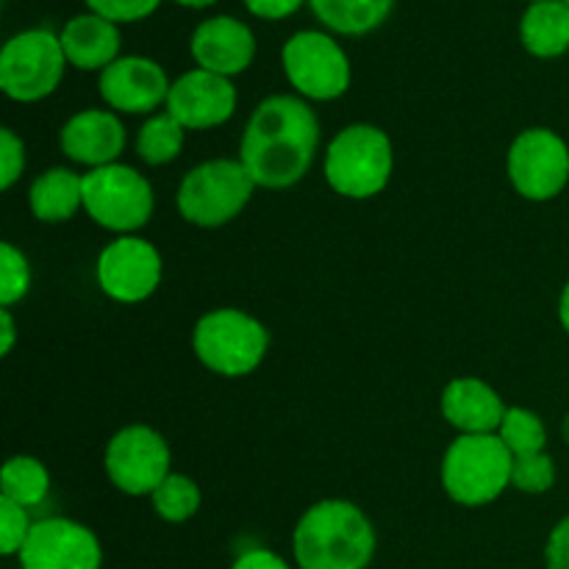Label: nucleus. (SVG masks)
<instances>
[{
  "instance_id": "2eb2a0df",
  "label": "nucleus",
  "mask_w": 569,
  "mask_h": 569,
  "mask_svg": "<svg viewBox=\"0 0 569 569\" xmlns=\"http://www.w3.org/2000/svg\"><path fill=\"white\" fill-rule=\"evenodd\" d=\"M167 72L144 56H122L100 72V98L126 114H150L170 98Z\"/></svg>"
},
{
  "instance_id": "0eeeda50",
  "label": "nucleus",
  "mask_w": 569,
  "mask_h": 569,
  "mask_svg": "<svg viewBox=\"0 0 569 569\" xmlns=\"http://www.w3.org/2000/svg\"><path fill=\"white\" fill-rule=\"evenodd\" d=\"M67 56L61 39L44 28H31L3 44L0 89L17 103H37L56 92L64 76Z\"/></svg>"
},
{
  "instance_id": "ddd939ff",
  "label": "nucleus",
  "mask_w": 569,
  "mask_h": 569,
  "mask_svg": "<svg viewBox=\"0 0 569 569\" xmlns=\"http://www.w3.org/2000/svg\"><path fill=\"white\" fill-rule=\"evenodd\" d=\"M98 283L117 303H142L161 283V256L139 237H120L98 259Z\"/></svg>"
},
{
  "instance_id": "dca6fc26",
  "label": "nucleus",
  "mask_w": 569,
  "mask_h": 569,
  "mask_svg": "<svg viewBox=\"0 0 569 569\" xmlns=\"http://www.w3.org/2000/svg\"><path fill=\"white\" fill-rule=\"evenodd\" d=\"M189 48L200 70L231 78L250 67L256 56V39L244 22L233 17H211L194 28Z\"/></svg>"
},
{
  "instance_id": "f3484780",
  "label": "nucleus",
  "mask_w": 569,
  "mask_h": 569,
  "mask_svg": "<svg viewBox=\"0 0 569 569\" xmlns=\"http://www.w3.org/2000/svg\"><path fill=\"white\" fill-rule=\"evenodd\" d=\"M59 144L67 159L98 170L117 164V156L126 148V128L111 111L87 109L64 122Z\"/></svg>"
},
{
  "instance_id": "4c0bfd02",
  "label": "nucleus",
  "mask_w": 569,
  "mask_h": 569,
  "mask_svg": "<svg viewBox=\"0 0 569 569\" xmlns=\"http://www.w3.org/2000/svg\"><path fill=\"white\" fill-rule=\"evenodd\" d=\"M565 439L569 442V417L565 420Z\"/></svg>"
},
{
  "instance_id": "c9c22d12",
  "label": "nucleus",
  "mask_w": 569,
  "mask_h": 569,
  "mask_svg": "<svg viewBox=\"0 0 569 569\" xmlns=\"http://www.w3.org/2000/svg\"><path fill=\"white\" fill-rule=\"evenodd\" d=\"M559 320H561V326H565V331L569 333V281H567V287L561 289V298H559Z\"/></svg>"
},
{
  "instance_id": "4be33fe9",
  "label": "nucleus",
  "mask_w": 569,
  "mask_h": 569,
  "mask_svg": "<svg viewBox=\"0 0 569 569\" xmlns=\"http://www.w3.org/2000/svg\"><path fill=\"white\" fill-rule=\"evenodd\" d=\"M317 20L345 37H365L383 26L395 0H309Z\"/></svg>"
},
{
  "instance_id": "4468645a",
  "label": "nucleus",
  "mask_w": 569,
  "mask_h": 569,
  "mask_svg": "<svg viewBox=\"0 0 569 569\" xmlns=\"http://www.w3.org/2000/svg\"><path fill=\"white\" fill-rule=\"evenodd\" d=\"M237 111V89L231 78L209 70H189L170 87L167 114L176 117L189 131L217 128Z\"/></svg>"
},
{
  "instance_id": "7c9ffc66",
  "label": "nucleus",
  "mask_w": 569,
  "mask_h": 569,
  "mask_svg": "<svg viewBox=\"0 0 569 569\" xmlns=\"http://www.w3.org/2000/svg\"><path fill=\"white\" fill-rule=\"evenodd\" d=\"M26 170V148L11 128H0V187L11 189Z\"/></svg>"
},
{
  "instance_id": "1a4fd4ad",
  "label": "nucleus",
  "mask_w": 569,
  "mask_h": 569,
  "mask_svg": "<svg viewBox=\"0 0 569 569\" xmlns=\"http://www.w3.org/2000/svg\"><path fill=\"white\" fill-rule=\"evenodd\" d=\"M283 72L303 98L333 100L350 87V61L333 37L320 31H300L283 44Z\"/></svg>"
},
{
  "instance_id": "412c9836",
  "label": "nucleus",
  "mask_w": 569,
  "mask_h": 569,
  "mask_svg": "<svg viewBox=\"0 0 569 569\" xmlns=\"http://www.w3.org/2000/svg\"><path fill=\"white\" fill-rule=\"evenodd\" d=\"M520 37L528 53L539 59H556L569 50V6L565 0L531 3L522 14Z\"/></svg>"
},
{
  "instance_id": "b1692460",
  "label": "nucleus",
  "mask_w": 569,
  "mask_h": 569,
  "mask_svg": "<svg viewBox=\"0 0 569 569\" xmlns=\"http://www.w3.org/2000/svg\"><path fill=\"white\" fill-rule=\"evenodd\" d=\"M183 131H187V128H183L172 114L150 117V120L139 128V137H137L139 159L148 161V164L153 167L172 161L183 148Z\"/></svg>"
},
{
  "instance_id": "ea45409f",
  "label": "nucleus",
  "mask_w": 569,
  "mask_h": 569,
  "mask_svg": "<svg viewBox=\"0 0 569 569\" xmlns=\"http://www.w3.org/2000/svg\"><path fill=\"white\" fill-rule=\"evenodd\" d=\"M565 3H567V6H569V0H565Z\"/></svg>"
},
{
  "instance_id": "2f4dec72",
  "label": "nucleus",
  "mask_w": 569,
  "mask_h": 569,
  "mask_svg": "<svg viewBox=\"0 0 569 569\" xmlns=\"http://www.w3.org/2000/svg\"><path fill=\"white\" fill-rule=\"evenodd\" d=\"M545 567L569 569V517L550 531L548 548H545Z\"/></svg>"
},
{
  "instance_id": "39448f33",
  "label": "nucleus",
  "mask_w": 569,
  "mask_h": 569,
  "mask_svg": "<svg viewBox=\"0 0 569 569\" xmlns=\"http://www.w3.org/2000/svg\"><path fill=\"white\" fill-rule=\"evenodd\" d=\"M194 356L211 372L226 378L250 376L264 361L270 333L256 317L239 309H217L198 320L192 331Z\"/></svg>"
},
{
  "instance_id": "423d86ee",
  "label": "nucleus",
  "mask_w": 569,
  "mask_h": 569,
  "mask_svg": "<svg viewBox=\"0 0 569 569\" xmlns=\"http://www.w3.org/2000/svg\"><path fill=\"white\" fill-rule=\"evenodd\" d=\"M253 178L242 161L214 159L192 167L178 187V211L200 228L231 222L253 198Z\"/></svg>"
},
{
  "instance_id": "c756f323",
  "label": "nucleus",
  "mask_w": 569,
  "mask_h": 569,
  "mask_svg": "<svg viewBox=\"0 0 569 569\" xmlns=\"http://www.w3.org/2000/svg\"><path fill=\"white\" fill-rule=\"evenodd\" d=\"M92 9V14L106 17L117 26V22H137L153 14L159 9L161 0H83Z\"/></svg>"
},
{
  "instance_id": "a878e982",
  "label": "nucleus",
  "mask_w": 569,
  "mask_h": 569,
  "mask_svg": "<svg viewBox=\"0 0 569 569\" xmlns=\"http://www.w3.org/2000/svg\"><path fill=\"white\" fill-rule=\"evenodd\" d=\"M498 437L503 439L506 448L511 450V456H531V453H545V445H548V431H545V422L539 420L533 411L520 409H506L503 422H500Z\"/></svg>"
},
{
  "instance_id": "f257e3e1",
  "label": "nucleus",
  "mask_w": 569,
  "mask_h": 569,
  "mask_svg": "<svg viewBox=\"0 0 569 569\" xmlns=\"http://www.w3.org/2000/svg\"><path fill=\"white\" fill-rule=\"evenodd\" d=\"M320 144V122L309 103L272 94L256 106L242 137L239 161L256 187L289 189L309 172Z\"/></svg>"
},
{
  "instance_id": "20e7f679",
  "label": "nucleus",
  "mask_w": 569,
  "mask_h": 569,
  "mask_svg": "<svg viewBox=\"0 0 569 569\" xmlns=\"http://www.w3.org/2000/svg\"><path fill=\"white\" fill-rule=\"evenodd\" d=\"M392 167V142L381 128L350 126L328 144L326 181L342 198L367 200L387 189Z\"/></svg>"
},
{
  "instance_id": "f03ea898",
  "label": "nucleus",
  "mask_w": 569,
  "mask_h": 569,
  "mask_svg": "<svg viewBox=\"0 0 569 569\" xmlns=\"http://www.w3.org/2000/svg\"><path fill=\"white\" fill-rule=\"evenodd\" d=\"M300 569H367L376 556V528L348 500H320L295 526Z\"/></svg>"
},
{
  "instance_id": "393cba45",
  "label": "nucleus",
  "mask_w": 569,
  "mask_h": 569,
  "mask_svg": "<svg viewBox=\"0 0 569 569\" xmlns=\"http://www.w3.org/2000/svg\"><path fill=\"white\" fill-rule=\"evenodd\" d=\"M153 509L167 522H187L200 509V487L187 476H167L161 487L150 495Z\"/></svg>"
},
{
  "instance_id": "58836bf2",
  "label": "nucleus",
  "mask_w": 569,
  "mask_h": 569,
  "mask_svg": "<svg viewBox=\"0 0 569 569\" xmlns=\"http://www.w3.org/2000/svg\"><path fill=\"white\" fill-rule=\"evenodd\" d=\"M531 3H542V0H531Z\"/></svg>"
},
{
  "instance_id": "473e14b6",
  "label": "nucleus",
  "mask_w": 569,
  "mask_h": 569,
  "mask_svg": "<svg viewBox=\"0 0 569 569\" xmlns=\"http://www.w3.org/2000/svg\"><path fill=\"white\" fill-rule=\"evenodd\" d=\"M306 0H244L250 14L261 17V20H283V17L295 14Z\"/></svg>"
},
{
  "instance_id": "c85d7f7f",
  "label": "nucleus",
  "mask_w": 569,
  "mask_h": 569,
  "mask_svg": "<svg viewBox=\"0 0 569 569\" xmlns=\"http://www.w3.org/2000/svg\"><path fill=\"white\" fill-rule=\"evenodd\" d=\"M31 528L26 506L0 498V550H3V556H20Z\"/></svg>"
},
{
  "instance_id": "9b49d317",
  "label": "nucleus",
  "mask_w": 569,
  "mask_h": 569,
  "mask_svg": "<svg viewBox=\"0 0 569 569\" xmlns=\"http://www.w3.org/2000/svg\"><path fill=\"white\" fill-rule=\"evenodd\" d=\"M106 476L120 492L142 498L153 495L170 476V448L148 426H128L106 445Z\"/></svg>"
},
{
  "instance_id": "7ed1b4c3",
  "label": "nucleus",
  "mask_w": 569,
  "mask_h": 569,
  "mask_svg": "<svg viewBox=\"0 0 569 569\" xmlns=\"http://www.w3.org/2000/svg\"><path fill=\"white\" fill-rule=\"evenodd\" d=\"M515 456L498 433H461L442 461V487L461 506H487L511 487Z\"/></svg>"
},
{
  "instance_id": "9d476101",
  "label": "nucleus",
  "mask_w": 569,
  "mask_h": 569,
  "mask_svg": "<svg viewBox=\"0 0 569 569\" xmlns=\"http://www.w3.org/2000/svg\"><path fill=\"white\" fill-rule=\"evenodd\" d=\"M509 178L522 198L545 203L565 192L569 181V148L550 128H528L511 142Z\"/></svg>"
},
{
  "instance_id": "6e6552de",
  "label": "nucleus",
  "mask_w": 569,
  "mask_h": 569,
  "mask_svg": "<svg viewBox=\"0 0 569 569\" xmlns=\"http://www.w3.org/2000/svg\"><path fill=\"white\" fill-rule=\"evenodd\" d=\"M83 209L106 231L131 233L153 214V189L126 164H106L83 176Z\"/></svg>"
},
{
  "instance_id": "f704fd0d",
  "label": "nucleus",
  "mask_w": 569,
  "mask_h": 569,
  "mask_svg": "<svg viewBox=\"0 0 569 569\" xmlns=\"http://www.w3.org/2000/svg\"><path fill=\"white\" fill-rule=\"evenodd\" d=\"M0 356H9L11 348H14V339H17V331H14V320H11V311L9 309H0Z\"/></svg>"
},
{
  "instance_id": "e433bc0d",
  "label": "nucleus",
  "mask_w": 569,
  "mask_h": 569,
  "mask_svg": "<svg viewBox=\"0 0 569 569\" xmlns=\"http://www.w3.org/2000/svg\"><path fill=\"white\" fill-rule=\"evenodd\" d=\"M176 3L187 6V9H203V6H211V3H217V0H176Z\"/></svg>"
},
{
  "instance_id": "6ab92c4d",
  "label": "nucleus",
  "mask_w": 569,
  "mask_h": 569,
  "mask_svg": "<svg viewBox=\"0 0 569 569\" xmlns=\"http://www.w3.org/2000/svg\"><path fill=\"white\" fill-rule=\"evenodd\" d=\"M67 61L78 70H100L120 59V31L100 14L72 17L59 33Z\"/></svg>"
},
{
  "instance_id": "aec40b11",
  "label": "nucleus",
  "mask_w": 569,
  "mask_h": 569,
  "mask_svg": "<svg viewBox=\"0 0 569 569\" xmlns=\"http://www.w3.org/2000/svg\"><path fill=\"white\" fill-rule=\"evenodd\" d=\"M28 203L33 217L42 222L72 220L83 206V176L67 167H53L31 183Z\"/></svg>"
},
{
  "instance_id": "5701e85b",
  "label": "nucleus",
  "mask_w": 569,
  "mask_h": 569,
  "mask_svg": "<svg viewBox=\"0 0 569 569\" xmlns=\"http://www.w3.org/2000/svg\"><path fill=\"white\" fill-rule=\"evenodd\" d=\"M0 489H3L6 500H14L28 509L48 498L50 476L42 461L31 459V456H14L3 465Z\"/></svg>"
},
{
  "instance_id": "72a5a7b5",
  "label": "nucleus",
  "mask_w": 569,
  "mask_h": 569,
  "mask_svg": "<svg viewBox=\"0 0 569 569\" xmlns=\"http://www.w3.org/2000/svg\"><path fill=\"white\" fill-rule=\"evenodd\" d=\"M231 569H289L287 561L281 559L278 553H272V550H248V553L239 556L237 561H233Z\"/></svg>"
},
{
  "instance_id": "cd10ccee",
  "label": "nucleus",
  "mask_w": 569,
  "mask_h": 569,
  "mask_svg": "<svg viewBox=\"0 0 569 569\" xmlns=\"http://www.w3.org/2000/svg\"><path fill=\"white\" fill-rule=\"evenodd\" d=\"M556 483V465L548 453L517 456L511 467V487L526 495H542Z\"/></svg>"
},
{
  "instance_id": "a211bd4d",
  "label": "nucleus",
  "mask_w": 569,
  "mask_h": 569,
  "mask_svg": "<svg viewBox=\"0 0 569 569\" xmlns=\"http://www.w3.org/2000/svg\"><path fill=\"white\" fill-rule=\"evenodd\" d=\"M442 415L461 433H495L506 417L500 395L478 378H456L442 392Z\"/></svg>"
},
{
  "instance_id": "bb28decb",
  "label": "nucleus",
  "mask_w": 569,
  "mask_h": 569,
  "mask_svg": "<svg viewBox=\"0 0 569 569\" xmlns=\"http://www.w3.org/2000/svg\"><path fill=\"white\" fill-rule=\"evenodd\" d=\"M31 287V267L22 250L11 242L0 244V306L11 309L17 300H22Z\"/></svg>"
},
{
  "instance_id": "f8f14e48",
  "label": "nucleus",
  "mask_w": 569,
  "mask_h": 569,
  "mask_svg": "<svg viewBox=\"0 0 569 569\" xmlns=\"http://www.w3.org/2000/svg\"><path fill=\"white\" fill-rule=\"evenodd\" d=\"M103 550L87 526L64 517L33 522L20 550L22 569H100Z\"/></svg>"
}]
</instances>
